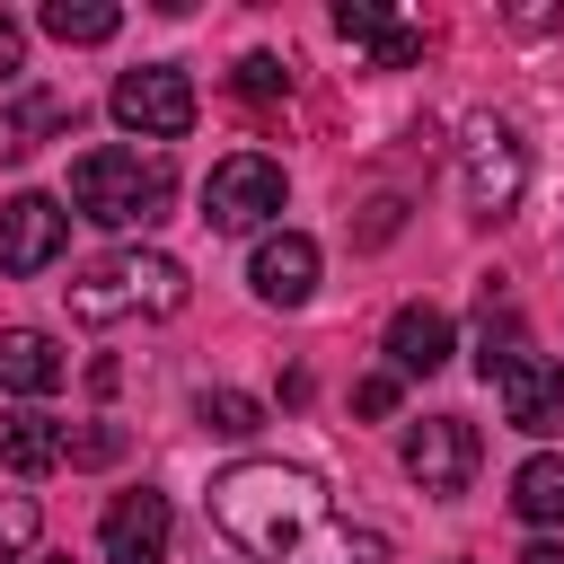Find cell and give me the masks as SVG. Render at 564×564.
<instances>
[{"mask_svg":"<svg viewBox=\"0 0 564 564\" xmlns=\"http://www.w3.org/2000/svg\"><path fill=\"white\" fill-rule=\"evenodd\" d=\"M212 529L229 546H247L256 564H388V529L344 520L335 494L282 458L220 467L212 476Z\"/></svg>","mask_w":564,"mask_h":564,"instance_id":"cell-1","label":"cell"},{"mask_svg":"<svg viewBox=\"0 0 564 564\" xmlns=\"http://www.w3.org/2000/svg\"><path fill=\"white\" fill-rule=\"evenodd\" d=\"M476 370L494 379L511 432H529V441L564 432V370L538 352V335L520 326V300L502 282H485V308H476Z\"/></svg>","mask_w":564,"mask_h":564,"instance_id":"cell-2","label":"cell"},{"mask_svg":"<svg viewBox=\"0 0 564 564\" xmlns=\"http://www.w3.org/2000/svg\"><path fill=\"white\" fill-rule=\"evenodd\" d=\"M167 203H176L167 150L106 141V150H79L70 159V212L97 220V229H150V220H167Z\"/></svg>","mask_w":564,"mask_h":564,"instance_id":"cell-3","label":"cell"},{"mask_svg":"<svg viewBox=\"0 0 564 564\" xmlns=\"http://www.w3.org/2000/svg\"><path fill=\"white\" fill-rule=\"evenodd\" d=\"M185 264L176 256H159V247H115V256H97V264H79L70 282H62V300H70V317L79 326H123V317H176L185 308Z\"/></svg>","mask_w":564,"mask_h":564,"instance_id":"cell-4","label":"cell"},{"mask_svg":"<svg viewBox=\"0 0 564 564\" xmlns=\"http://www.w3.org/2000/svg\"><path fill=\"white\" fill-rule=\"evenodd\" d=\"M458 185H467V212L476 220H511L520 194H529V150L502 115H476L458 132Z\"/></svg>","mask_w":564,"mask_h":564,"instance_id":"cell-5","label":"cell"},{"mask_svg":"<svg viewBox=\"0 0 564 564\" xmlns=\"http://www.w3.org/2000/svg\"><path fill=\"white\" fill-rule=\"evenodd\" d=\"M282 159H264V150H229L212 176H203V220L220 229V238H247V229H264L273 212H282Z\"/></svg>","mask_w":564,"mask_h":564,"instance_id":"cell-6","label":"cell"},{"mask_svg":"<svg viewBox=\"0 0 564 564\" xmlns=\"http://www.w3.org/2000/svg\"><path fill=\"white\" fill-rule=\"evenodd\" d=\"M106 115H115L132 141H185V132H194V79H185L176 62H141V70L115 79Z\"/></svg>","mask_w":564,"mask_h":564,"instance_id":"cell-7","label":"cell"},{"mask_svg":"<svg viewBox=\"0 0 564 564\" xmlns=\"http://www.w3.org/2000/svg\"><path fill=\"white\" fill-rule=\"evenodd\" d=\"M397 458H405V476L423 485V494H467V476H476V458H485V441H476V423L467 414H432V423H405V441H397Z\"/></svg>","mask_w":564,"mask_h":564,"instance_id":"cell-8","label":"cell"},{"mask_svg":"<svg viewBox=\"0 0 564 564\" xmlns=\"http://www.w3.org/2000/svg\"><path fill=\"white\" fill-rule=\"evenodd\" d=\"M70 247V212L53 203V194H9L0 203V273H44L53 256Z\"/></svg>","mask_w":564,"mask_h":564,"instance_id":"cell-9","label":"cell"},{"mask_svg":"<svg viewBox=\"0 0 564 564\" xmlns=\"http://www.w3.org/2000/svg\"><path fill=\"white\" fill-rule=\"evenodd\" d=\"M167 538H176V511H167V494H150V485L115 494L106 520H97L106 564H167Z\"/></svg>","mask_w":564,"mask_h":564,"instance_id":"cell-10","label":"cell"},{"mask_svg":"<svg viewBox=\"0 0 564 564\" xmlns=\"http://www.w3.org/2000/svg\"><path fill=\"white\" fill-rule=\"evenodd\" d=\"M247 282H256L264 308H308V291H317V238H300V229H264L256 256H247Z\"/></svg>","mask_w":564,"mask_h":564,"instance_id":"cell-11","label":"cell"},{"mask_svg":"<svg viewBox=\"0 0 564 564\" xmlns=\"http://www.w3.org/2000/svg\"><path fill=\"white\" fill-rule=\"evenodd\" d=\"M449 361V317L432 308V300H405L397 317H388V370L397 379H432Z\"/></svg>","mask_w":564,"mask_h":564,"instance_id":"cell-12","label":"cell"},{"mask_svg":"<svg viewBox=\"0 0 564 564\" xmlns=\"http://www.w3.org/2000/svg\"><path fill=\"white\" fill-rule=\"evenodd\" d=\"M62 344L44 326H0V397H53L62 388Z\"/></svg>","mask_w":564,"mask_h":564,"instance_id":"cell-13","label":"cell"},{"mask_svg":"<svg viewBox=\"0 0 564 564\" xmlns=\"http://www.w3.org/2000/svg\"><path fill=\"white\" fill-rule=\"evenodd\" d=\"M62 458H70V423H53V414H0V467L9 476H44Z\"/></svg>","mask_w":564,"mask_h":564,"instance_id":"cell-14","label":"cell"},{"mask_svg":"<svg viewBox=\"0 0 564 564\" xmlns=\"http://www.w3.org/2000/svg\"><path fill=\"white\" fill-rule=\"evenodd\" d=\"M511 511L520 520H564V449H538V458H520V476H511Z\"/></svg>","mask_w":564,"mask_h":564,"instance_id":"cell-15","label":"cell"},{"mask_svg":"<svg viewBox=\"0 0 564 564\" xmlns=\"http://www.w3.org/2000/svg\"><path fill=\"white\" fill-rule=\"evenodd\" d=\"M53 44H106L115 26H123V9L115 0H44V18H35Z\"/></svg>","mask_w":564,"mask_h":564,"instance_id":"cell-16","label":"cell"},{"mask_svg":"<svg viewBox=\"0 0 564 564\" xmlns=\"http://www.w3.org/2000/svg\"><path fill=\"white\" fill-rule=\"evenodd\" d=\"M62 123H70V97H26V106H18V123L0 132V150H35V141H44V132H62Z\"/></svg>","mask_w":564,"mask_h":564,"instance_id":"cell-17","label":"cell"},{"mask_svg":"<svg viewBox=\"0 0 564 564\" xmlns=\"http://www.w3.org/2000/svg\"><path fill=\"white\" fill-rule=\"evenodd\" d=\"M194 414H203L212 432H229V441L264 423V405H256V397H238V388H203V397H194Z\"/></svg>","mask_w":564,"mask_h":564,"instance_id":"cell-18","label":"cell"},{"mask_svg":"<svg viewBox=\"0 0 564 564\" xmlns=\"http://www.w3.org/2000/svg\"><path fill=\"white\" fill-rule=\"evenodd\" d=\"M335 35H344V44H370V53H379V44L397 35V18H388L379 0H335Z\"/></svg>","mask_w":564,"mask_h":564,"instance_id":"cell-19","label":"cell"},{"mask_svg":"<svg viewBox=\"0 0 564 564\" xmlns=\"http://www.w3.org/2000/svg\"><path fill=\"white\" fill-rule=\"evenodd\" d=\"M238 97H256V106L291 97V62H273V53H247V62H238Z\"/></svg>","mask_w":564,"mask_h":564,"instance_id":"cell-20","label":"cell"},{"mask_svg":"<svg viewBox=\"0 0 564 564\" xmlns=\"http://www.w3.org/2000/svg\"><path fill=\"white\" fill-rule=\"evenodd\" d=\"M26 546H35V502L0 494V564H26Z\"/></svg>","mask_w":564,"mask_h":564,"instance_id":"cell-21","label":"cell"},{"mask_svg":"<svg viewBox=\"0 0 564 564\" xmlns=\"http://www.w3.org/2000/svg\"><path fill=\"white\" fill-rule=\"evenodd\" d=\"M397 388H405L397 370H370V379L352 388V414H370V423H379V414H397Z\"/></svg>","mask_w":564,"mask_h":564,"instance_id":"cell-22","label":"cell"},{"mask_svg":"<svg viewBox=\"0 0 564 564\" xmlns=\"http://www.w3.org/2000/svg\"><path fill=\"white\" fill-rule=\"evenodd\" d=\"M18 70H26V26H18V18H0V88H9Z\"/></svg>","mask_w":564,"mask_h":564,"instance_id":"cell-23","label":"cell"},{"mask_svg":"<svg viewBox=\"0 0 564 564\" xmlns=\"http://www.w3.org/2000/svg\"><path fill=\"white\" fill-rule=\"evenodd\" d=\"M115 449H123L115 432H70V458H79V467H97V458H115Z\"/></svg>","mask_w":564,"mask_h":564,"instance_id":"cell-24","label":"cell"},{"mask_svg":"<svg viewBox=\"0 0 564 564\" xmlns=\"http://www.w3.org/2000/svg\"><path fill=\"white\" fill-rule=\"evenodd\" d=\"M520 564H564V546H546V538H538V546H529Z\"/></svg>","mask_w":564,"mask_h":564,"instance_id":"cell-25","label":"cell"},{"mask_svg":"<svg viewBox=\"0 0 564 564\" xmlns=\"http://www.w3.org/2000/svg\"><path fill=\"white\" fill-rule=\"evenodd\" d=\"M26 564H70V555H26Z\"/></svg>","mask_w":564,"mask_h":564,"instance_id":"cell-26","label":"cell"},{"mask_svg":"<svg viewBox=\"0 0 564 564\" xmlns=\"http://www.w3.org/2000/svg\"><path fill=\"white\" fill-rule=\"evenodd\" d=\"M458 564H467V555H458Z\"/></svg>","mask_w":564,"mask_h":564,"instance_id":"cell-27","label":"cell"}]
</instances>
